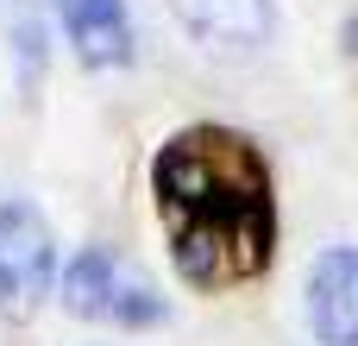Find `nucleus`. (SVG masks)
Instances as JSON below:
<instances>
[{
	"instance_id": "4",
	"label": "nucleus",
	"mask_w": 358,
	"mask_h": 346,
	"mask_svg": "<svg viewBox=\"0 0 358 346\" xmlns=\"http://www.w3.org/2000/svg\"><path fill=\"white\" fill-rule=\"evenodd\" d=\"M308 328L321 346H358V246H327L308 265Z\"/></svg>"
},
{
	"instance_id": "3",
	"label": "nucleus",
	"mask_w": 358,
	"mask_h": 346,
	"mask_svg": "<svg viewBox=\"0 0 358 346\" xmlns=\"http://www.w3.org/2000/svg\"><path fill=\"white\" fill-rule=\"evenodd\" d=\"M57 277V240L50 221L31 202H0V315L25 321L50 296Z\"/></svg>"
},
{
	"instance_id": "7",
	"label": "nucleus",
	"mask_w": 358,
	"mask_h": 346,
	"mask_svg": "<svg viewBox=\"0 0 358 346\" xmlns=\"http://www.w3.org/2000/svg\"><path fill=\"white\" fill-rule=\"evenodd\" d=\"M0 32L13 44V63H19V82H31L44 69V25L25 0H0Z\"/></svg>"
},
{
	"instance_id": "2",
	"label": "nucleus",
	"mask_w": 358,
	"mask_h": 346,
	"mask_svg": "<svg viewBox=\"0 0 358 346\" xmlns=\"http://www.w3.org/2000/svg\"><path fill=\"white\" fill-rule=\"evenodd\" d=\"M63 309L82 321H107V328H157L170 315L164 290L145 277V265H132L113 246H82L63 271Z\"/></svg>"
},
{
	"instance_id": "1",
	"label": "nucleus",
	"mask_w": 358,
	"mask_h": 346,
	"mask_svg": "<svg viewBox=\"0 0 358 346\" xmlns=\"http://www.w3.org/2000/svg\"><path fill=\"white\" fill-rule=\"evenodd\" d=\"M151 183L170 214V252L189 284H227V277H258L277 246V214H271V177L264 158L239 132H182L157 151Z\"/></svg>"
},
{
	"instance_id": "5",
	"label": "nucleus",
	"mask_w": 358,
	"mask_h": 346,
	"mask_svg": "<svg viewBox=\"0 0 358 346\" xmlns=\"http://www.w3.org/2000/svg\"><path fill=\"white\" fill-rule=\"evenodd\" d=\"M50 6H57V19H63V32H69V44H76V57L88 69L132 63V13H126V0H50Z\"/></svg>"
},
{
	"instance_id": "6",
	"label": "nucleus",
	"mask_w": 358,
	"mask_h": 346,
	"mask_svg": "<svg viewBox=\"0 0 358 346\" xmlns=\"http://www.w3.org/2000/svg\"><path fill=\"white\" fill-rule=\"evenodd\" d=\"M176 19L214 50H258L277 32L271 0H176Z\"/></svg>"
},
{
	"instance_id": "8",
	"label": "nucleus",
	"mask_w": 358,
	"mask_h": 346,
	"mask_svg": "<svg viewBox=\"0 0 358 346\" xmlns=\"http://www.w3.org/2000/svg\"><path fill=\"white\" fill-rule=\"evenodd\" d=\"M346 57H358V13L346 19Z\"/></svg>"
}]
</instances>
